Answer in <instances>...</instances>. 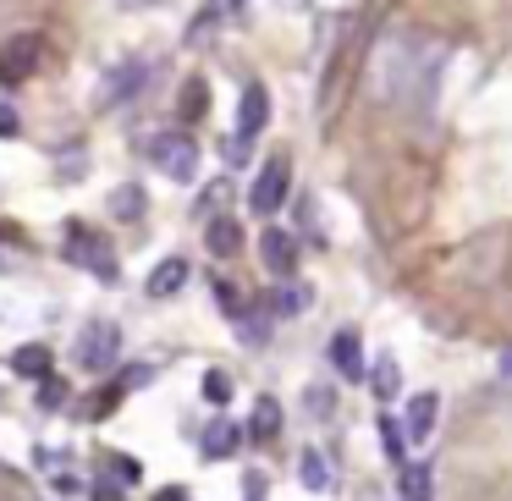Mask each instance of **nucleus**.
I'll return each mask as SVG.
<instances>
[{
  "label": "nucleus",
  "instance_id": "393cba45",
  "mask_svg": "<svg viewBox=\"0 0 512 501\" xmlns=\"http://www.w3.org/2000/svg\"><path fill=\"white\" fill-rule=\"evenodd\" d=\"M331 408H336V397L325 386H314L309 391V413H314V419H331Z\"/></svg>",
  "mask_w": 512,
  "mask_h": 501
},
{
  "label": "nucleus",
  "instance_id": "f3484780",
  "mask_svg": "<svg viewBox=\"0 0 512 501\" xmlns=\"http://www.w3.org/2000/svg\"><path fill=\"white\" fill-rule=\"evenodd\" d=\"M298 474H303V490H314V496H325V490H331V463H325L320 452H303L298 457Z\"/></svg>",
  "mask_w": 512,
  "mask_h": 501
},
{
  "label": "nucleus",
  "instance_id": "cd10ccee",
  "mask_svg": "<svg viewBox=\"0 0 512 501\" xmlns=\"http://www.w3.org/2000/svg\"><path fill=\"white\" fill-rule=\"evenodd\" d=\"M265 490H270V479L259 474V468H254V474H243V496H254V501H259Z\"/></svg>",
  "mask_w": 512,
  "mask_h": 501
},
{
  "label": "nucleus",
  "instance_id": "4be33fe9",
  "mask_svg": "<svg viewBox=\"0 0 512 501\" xmlns=\"http://www.w3.org/2000/svg\"><path fill=\"white\" fill-rule=\"evenodd\" d=\"M204 111H210V89L193 78L188 89H182V116H204Z\"/></svg>",
  "mask_w": 512,
  "mask_h": 501
},
{
  "label": "nucleus",
  "instance_id": "5701e85b",
  "mask_svg": "<svg viewBox=\"0 0 512 501\" xmlns=\"http://www.w3.org/2000/svg\"><path fill=\"white\" fill-rule=\"evenodd\" d=\"M111 210L122 215V221H138V215H144V193H138V188H122V193L111 199Z\"/></svg>",
  "mask_w": 512,
  "mask_h": 501
},
{
  "label": "nucleus",
  "instance_id": "aec40b11",
  "mask_svg": "<svg viewBox=\"0 0 512 501\" xmlns=\"http://www.w3.org/2000/svg\"><path fill=\"white\" fill-rule=\"evenodd\" d=\"M430 468H424V463H413V468H402V496H408V501H424V496H430Z\"/></svg>",
  "mask_w": 512,
  "mask_h": 501
},
{
  "label": "nucleus",
  "instance_id": "c85d7f7f",
  "mask_svg": "<svg viewBox=\"0 0 512 501\" xmlns=\"http://www.w3.org/2000/svg\"><path fill=\"white\" fill-rule=\"evenodd\" d=\"M17 133V111H6V105H0V138H12Z\"/></svg>",
  "mask_w": 512,
  "mask_h": 501
},
{
  "label": "nucleus",
  "instance_id": "1a4fd4ad",
  "mask_svg": "<svg viewBox=\"0 0 512 501\" xmlns=\"http://www.w3.org/2000/svg\"><path fill=\"white\" fill-rule=\"evenodd\" d=\"M331 364L342 380H364V347H358V331H336L331 336Z\"/></svg>",
  "mask_w": 512,
  "mask_h": 501
},
{
  "label": "nucleus",
  "instance_id": "b1692460",
  "mask_svg": "<svg viewBox=\"0 0 512 501\" xmlns=\"http://www.w3.org/2000/svg\"><path fill=\"white\" fill-rule=\"evenodd\" d=\"M67 397H72V391L61 386V380H50V375H45V386H39V408H45V413H56Z\"/></svg>",
  "mask_w": 512,
  "mask_h": 501
},
{
  "label": "nucleus",
  "instance_id": "a878e982",
  "mask_svg": "<svg viewBox=\"0 0 512 501\" xmlns=\"http://www.w3.org/2000/svg\"><path fill=\"white\" fill-rule=\"evenodd\" d=\"M149 380H155V369H149V364L122 369V391H138V386H149Z\"/></svg>",
  "mask_w": 512,
  "mask_h": 501
},
{
  "label": "nucleus",
  "instance_id": "f257e3e1",
  "mask_svg": "<svg viewBox=\"0 0 512 501\" xmlns=\"http://www.w3.org/2000/svg\"><path fill=\"white\" fill-rule=\"evenodd\" d=\"M144 155L155 160L171 182H193V177H199V138H193V133H177V127L149 133L144 138Z\"/></svg>",
  "mask_w": 512,
  "mask_h": 501
},
{
  "label": "nucleus",
  "instance_id": "7ed1b4c3",
  "mask_svg": "<svg viewBox=\"0 0 512 501\" xmlns=\"http://www.w3.org/2000/svg\"><path fill=\"white\" fill-rule=\"evenodd\" d=\"M67 254L78 259L83 270H89V276H100V281H122V265H116V254H111V243H105L100 232H94V226H83V221H72L67 226Z\"/></svg>",
  "mask_w": 512,
  "mask_h": 501
},
{
  "label": "nucleus",
  "instance_id": "6e6552de",
  "mask_svg": "<svg viewBox=\"0 0 512 501\" xmlns=\"http://www.w3.org/2000/svg\"><path fill=\"white\" fill-rule=\"evenodd\" d=\"M259 254H265V265L276 270L281 281H287L292 270H298V243H292V237L281 232V226H270V232L259 237Z\"/></svg>",
  "mask_w": 512,
  "mask_h": 501
},
{
  "label": "nucleus",
  "instance_id": "9d476101",
  "mask_svg": "<svg viewBox=\"0 0 512 501\" xmlns=\"http://www.w3.org/2000/svg\"><path fill=\"white\" fill-rule=\"evenodd\" d=\"M435 419H441V397L435 391H424V397L408 402V419H402V430H408V441H430Z\"/></svg>",
  "mask_w": 512,
  "mask_h": 501
},
{
  "label": "nucleus",
  "instance_id": "c756f323",
  "mask_svg": "<svg viewBox=\"0 0 512 501\" xmlns=\"http://www.w3.org/2000/svg\"><path fill=\"white\" fill-rule=\"evenodd\" d=\"M122 12H144V6H166V0H116Z\"/></svg>",
  "mask_w": 512,
  "mask_h": 501
},
{
  "label": "nucleus",
  "instance_id": "bb28decb",
  "mask_svg": "<svg viewBox=\"0 0 512 501\" xmlns=\"http://www.w3.org/2000/svg\"><path fill=\"white\" fill-rule=\"evenodd\" d=\"M50 485H56V496H83V479L78 474H56Z\"/></svg>",
  "mask_w": 512,
  "mask_h": 501
},
{
  "label": "nucleus",
  "instance_id": "ddd939ff",
  "mask_svg": "<svg viewBox=\"0 0 512 501\" xmlns=\"http://www.w3.org/2000/svg\"><path fill=\"white\" fill-rule=\"evenodd\" d=\"M265 309L276 314V320H298L303 309H309V287H298V281H287V287H276L265 298Z\"/></svg>",
  "mask_w": 512,
  "mask_h": 501
},
{
  "label": "nucleus",
  "instance_id": "f03ea898",
  "mask_svg": "<svg viewBox=\"0 0 512 501\" xmlns=\"http://www.w3.org/2000/svg\"><path fill=\"white\" fill-rule=\"evenodd\" d=\"M72 358H78V369H89V375H105V369L122 358V325H116V320H89L78 331Z\"/></svg>",
  "mask_w": 512,
  "mask_h": 501
},
{
  "label": "nucleus",
  "instance_id": "0eeeda50",
  "mask_svg": "<svg viewBox=\"0 0 512 501\" xmlns=\"http://www.w3.org/2000/svg\"><path fill=\"white\" fill-rule=\"evenodd\" d=\"M265 122H270V94L259 89V83H248L243 105H237V138H248V144H254V138L265 133Z\"/></svg>",
  "mask_w": 512,
  "mask_h": 501
},
{
  "label": "nucleus",
  "instance_id": "6ab92c4d",
  "mask_svg": "<svg viewBox=\"0 0 512 501\" xmlns=\"http://www.w3.org/2000/svg\"><path fill=\"white\" fill-rule=\"evenodd\" d=\"M380 441H386V457L391 463H402V457H408V430H402V419H380Z\"/></svg>",
  "mask_w": 512,
  "mask_h": 501
},
{
  "label": "nucleus",
  "instance_id": "dca6fc26",
  "mask_svg": "<svg viewBox=\"0 0 512 501\" xmlns=\"http://www.w3.org/2000/svg\"><path fill=\"white\" fill-rule=\"evenodd\" d=\"M12 369H17V375H28V380H45V375H50V347H39V342L17 347V353H12Z\"/></svg>",
  "mask_w": 512,
  "mask_h": 501
},
{
  "label": "nucleus",
  "instance_id": "f8f14e48",
  "mask_svg": "<svg viewBox=\"0 0 512 501\" xmlns=\"http://www.w3.org/2000/svg\"><path fill=\"white\" fill-rule=\"evenodd\" d=\"M204 243H210L215 259H232L237 248H243V226H237V215H215L210 232H204Z\"/></svg>",
  "mask_w": 512,
  "mask_h": 501
},
{
  "label": "nucleus",
  "instance_id": "2eb2a0df",
  "mask_svg": "<svg viewBox=\"0 0 512 501\" xmlns=\"http://www.w3.org/2000/svg\"><path fill=\"white\" fill-rule=\"evenodd\" d=\"M248 435H254V441H276V435H281V402H276V397H259V402H254Z\"/></svg>",
  "mask_w": 512,
  "mask_h": 501
},
{
  "label": "nucleus",
  "instance_id": "20e7f679",
  "mask_svg": "<svg viewBox=\"0 0 512 501\" xmlns=\"http://www.w3.org/2000/svg\"><path fill=\"white\" fill-rule=\"evenodd\" d=\"M287 188H292V166H287V155H270L265 166H259V177H254L248 210H254V215H276L281 204H287Z\"/></svg>",
  "mask_w": 512,
  "mask_h": 501
},
{
  "label": "nucleus",
  "instance_id": "423d86ee",
  "mask_svg": "<svg viewBox=\"0 0 512 501\" xmlns=\"http://www.w3.org/2000/svg\"><path fill=\"white\" fill-rule=\"evenodd\" d=\"M39 56H45V39H39V34H17L12 45L0 50V89H12V83L34 78Z\"/></svg>",
  "mask_w": 512,
  "mask_h": 501
},
{
  "label": "nucleus",
  "instance_id": "7c9ffc66",
  "mask_svg": "<svg viewBox=\"0 0 512 501\" xmlns=\"http://www.w3.org/2000/svg\"><path fill=\"white\" fill-rule=\"evenodd\" d=\"M501 375H512V347H507V353H501Z\"/></svg>",
  "mask_w": 512,
  "mask_h": 501
},
{
  "label": "nucleus",
  "instance_id": "4468645a",
  "mask_svg": "<svg viewBox=\"0 0 512 501\" xmlns=\"http://www.w3.org/2000/svg\"><path fill=\"white\" fill-rule=\"evenodd\" d=\"M188 259H166V265L155 270V276H149V298H171V292H182L188 287Z\"/></svg>",
  "mask_w": 512,
  "mask_h": 501
},
{
  "label": "nucleus",
  "instance_id": "9b49d317",
  "mask_svg": "<svg viewBox=\"0 0 512 501\" xmlns=\"http://www.w3.org/2000/svg\"><path fill=\"white\" fill-rule=\"evenodd\" d=\"M243 441H248V430H243V424H232V419H215L210 430H204V457H210V463H221V457H232Z\"/></svg>",
  "mask_w": 512,
  "mask_h": 501
},
{
  "label": "nucleus",
  "instance_id": "39448f33",
  "mask_svg": "<svg viewBox=\"0 0 512 501\" xmlns=\"http://www.w3.org/2000/svg\"><path fill=\"white\" fill-rule=\"evenodd\" d=\"M149 72H155L149 61H116V67L100 72V94H94V100H100L105 111H111V105H127L149 83Z\"/></svg>",
  "mask_w": 512,
  "mask_h": 501
},
{
  "label": "nucleus",
  "instance_id": "412c9836",
  "mask_svg": "<svg viewBox=\"0 0 512 501\" xmlns=\"http://www.w3.org/2000/svg\"><path fill=\"white\" fill-rule=\"evenodd\" d=\"M204 402H215V408H226V402H232V380H226L221 369H210V375H204Z\"/></svg>",
  "mask_w": 512,
  "mask_h": 501
},
{
  "label": "nucleus",
  "instance_id": "a211bd4d",
  "mask_svg": "<svg viewBox=\"0 0 512 501\" xmlns=\"http://www.w3.org/2000/svg\"><path fill=\"white\" fill-rule=\"evenodd\" d=\"M369 380H375V397H397L402 391V369H397V358H375V369H364Z\"/></svg>",
  "mask_w": 512,
  "mask_h": 501
}]
</instances>
